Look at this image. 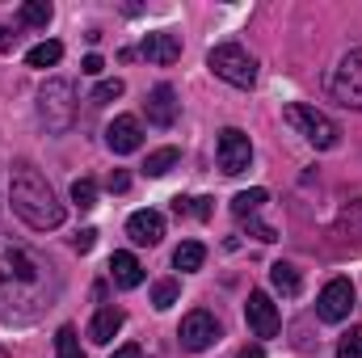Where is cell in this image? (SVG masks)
<instances>
[{"label":"cell","mask_w":362,"mask_h":358,"mask_svg":"<svg viewBox=\"0 0 362 358\" xmlns=\"http://www.w3.org/2000/svg\"><path fill=\"white\" fill-rule=\"evenodd\" d=\"M55 299H59L55 266L38 249L0 232V321L8 325L38 321Z\"/></svg>","instance_id":"obj_1"},{"label":"cell","mask_w":362,"mask_h":358,"mask_svg":"<svg viewBox=\"0 0 362 358\" xmlns=\"http://www.w3.org/2000/svg\"><path fill=\"white\" fill-rule=\"evenodd\" d=\"M8 202L17 211L21 224H30L34 232H51L64 224V202L55 198V190L34 165H17L13 181H8Z\"/></svg>","instance_id":"obj_2"},{"label":"cell","mask_w":362,"mask_h":358,"mask_svg":"<svg viewBox=\"0 0 362 358\" xmlns=\"http://www.w3.org/2000/svg\"><path fill=\"white\" fill-rule=\"evenodd\" d=\"M76 110H81V97H76V85L72 81L55 76V81L42 85V93H38V118L47 122L51 135L72 131L76 127Z\"/></svg>","instance_id":"obj_3"},{"label":"cell","mask_w":362,"mask_h":358,"mask_svg":"<svg viewBox=\"0 0 362 358\" xmlns=\"http://www.w3.org/2000/svg\"><path fill=\"white\" fill-rule=\"evenodd\" d=\"M282 118L316 148V152H329V148H337V139H341V127L325 114V110H316V105H303V101H295V105H286L282 110Z\"/></svg>","instance_id":"obj_4"},{"label":"cell","mask_w":362,"mask_h":358,"mask_svg":"<svg viewBox=\"0 0 362 358\" xmlns=\"http://www.w3.org/2000/svg\"><path fill=\"white\" fill-rule=\"evenodd\" d=\"M206 68H211L219 81L236 85V89H253V81H257V59H253L240 42H219V47H211Z\"/></svg>","instance_id":"obj_5"},{"label":"cell","mask_w":362,"mask_h":358,"mask_svg":"<svg viewBox=\"0 0 362 358\" xmlns=\"http://www.w3.org/2000/svg\"><path fill=\"white\" fill-rule=\"evenodd\" d=\"M329 89H333V97H337L346 110H362V51H350V55L337 64Z\"/></svg>","instance_id":"obj_6"},{"label":"cell","mask_w":362,"mask_h":358,"mask_svg":"<svg viewBox=\"0 0 362 358\" xmlns=\"http://www.w3.org/2000/svg\"><path fill=\"white\" fill-rule=\"evenodd\" d=\"M177 337H181V350H189V354H202V350H211L215 342H219V321L211 316V312H189L185 321H181V329H177Z\"/></svg>","instance_id":"obj_7"},{"label":"cell","mask_w":362,"mask_h":358,"mask_svg":"<svg viewBox=\"0 0 362 358\" xmlns=\"http://www.w3.org/2000/svg\"><path fill=\"white\" fill-rule=\"evenodd\" d=\"M249 161H253V144H249V135H245L240 127L219 131V169H223L228 178H236V173L249 169Z\"/></svg>","instance_id":"obj_8"},{"label":"cell","mask_w":362,"mask_h":358,"mask_svg":"<svg viewBox=\"0 0 362 358\" xmlns=\"http://www.w3.org/2000/svg\"><path fill=\"white\" fill-rule=\"evenodd\" d=\"M350 312H354V282H350V278H333V282L320 291V299H316V316L329 321V325H337V321H346Z\"/></svg>","instance_id":"obj_9"},{"label":"cell","mask_w":362,"mask_h":358,"mask_svg":"<svg viewBox=\"0 0 362 358\" xmlns=\"http://www.w3.org/2000/svg\"><path fill=\"white\" fill-rule=\"evenodd\" d=\"M245 321L253 329V337H274L282 329V316L274 308V299L266 291H249V304H245Z\"/></svg>","instance_id":"obj_10"},{"label":"cell","mask_w":362,"mask_h":358,"mask_svg":"<svg viewBox=\"0 0 362 358\" xmlns=\"http://www.w3.org/2000/svg\"><path fill=\"white\" fill-rule=\"evenodd\" d=\"M139 144H144V127H139L135 114H118V118L105 127V148H110L114 156H131Z\"/></svg>","instance_id":"obj_11"},{"label":"cell","mask_w":362,"mask_h":358,"mask_svg":"<svg viewBox=\"0 0 362 358\" xmlns=\"http://www.w3.org/2000/svg\"><path fill=\"white\" fill-rule=\"evenodd\" d=\"M333 249L337 253H362V198L350 202L333 224Z\"/></svg>","instance_id":"obj_12"},{"label":"cell","mask_w":362,"mask_h":358,"mask_svg":"<svg viewBox=\"0 0 362 358\" xmlns=\"http://www.w3.org/2000/svg\"><path fill=\"white\" fill-rule=\"evenodd\" d=\"M139 55H144L148 64L169 68V64H177V59H181V38H177V34H169V30H156V34H148V38H144Z\"/></svg>","instance_id":"obj_13"},{"label":"cell","mask_w":362,"mask_h":358,"mask_svg":"<svg viewBox=\"0 0 362 358\" xmlns=\"http://www.w3.org/2000/svg\"><path fill=\"white\" fill-rule=\"evenodd\" d=\"M177 110H181V101H177V89L173 85H156V89L148 93V122L152 127H173L177 122Z\"/></svg>","instance_id":"obj_14"},{"label":"cell","mask_w":362,"mask_h":358,"mask_svg":"<svg viewBox=\"0 0 362 358\" xmlns=\"http://www.w3.org/2000/svg\"><path fill=\"white\" fill-rule=\"evenodd\" d=\"M127 236H131L135 245H160V236H165V215H160V211H135V215L127 219Z\"/></svg>","instance_id":"obj_15"},{"label":"cell","mask_w":362,"mask_h":358,"mask_svg":"<svg viewBox=\"0 0 362 358\" xmlns=\"http://www.w3.org/2000/svg\"><path fill=\"white\" fill-rule=\"evenodd\" d=\"M110 278H114L122 291H135V287L144 282V266H139L131 253H114V258H110Z\"/></svg>","instance_id":"obj_16"},{"label":"cell","mask_w":362,"mask_h":358,"mask_svg":"<svg viewBox=\"0 0 362 358\" xmlns=\"http://www.w3.org/2000/svg\"><path fill=\"white\" fill-rule=\"evenodd\" d=\"M122 321H127V316H122V308H101V312L93 316V325H89V337L97 342V346H110V342H114V333L122 329Z\"/></svg>","instance_id":"obj_17"},{"label":"cell","mask_w":362,"mask_h":358,"mask_svg":"<svg viewBox=\"0 0 362 358\" xmlns=\"http://www.w3.org/2000/svg\"><path fill=\"white\" fill-rule=\"evenodd\" d=\"M59 59H64V47H59L55 38H47V42L30 47V55H25V64H30V68H55Z\"/></svg>","instance_id":"obj_18"},{"label":"cell","mask_w":362,"mask_h":358,"mask_svg":"<svg viewBox=\"0 0 362 358\" xmlns=\"http://www.w3.org/2000/svg\"><path fill=\"white\" fill-rule=\"evenodd\" d=\"M266 198H270V194H266L262 185H257V190H240V194L232 198V215H236V219H245V215H257V211L266 207Z\"/></svg>","instance_id":"obj_19"},{"label":"cell","mask_w":362,"mask_h":358,"mask_svg":"<svg viewBox=\"0 0 362 358\" xmlns=\"http://www.w3.org/2000/svg\"><path fill=\"white\" fill-rule=\"evenodd\" d=\"M177 161H181L177 148H156V152H148V161H144V173H148V178H165V173H169Z\"/></svg>","instance_id":"obj_20"},{"label":"cell","mask_w":362,"mask_h":358,"mask_svg":"<svg viewBox=\"0 0 362 358\" xmlns=\"http://www.w3.org/2000/svg\"><path fill=\"white\" fill-rule=\"evenodd\" d=\"M270 282H274V291H282V295H299V270L295 266H286V262H274L270 266Z\"/></svg>","instance_id":"obj_21"},{"label":"cell","mask_w":362,"mask_h":358,"mask_svg":"<svg viewBox=\"0 0 362 358\" xmlns=\"http://www.w3.org/2000/svg\"><path fill=\"white\" fill-rule=\"evenodd\" d=\"M202 262H206V249H202L198 241H185V245H177V253H173V266H177L181 274L202 270Z\"/></svg>","instance_id":"obj_22"},{"label":"cell","mask_w":362,"mask_h":358,"mask_svg":"<svg viewBox=\"0 0 362 358\" xmlns=\"http://www.w3.org/2000/svg\"><path fill=\"white\" fill-rule=\"evenodd\" d=\"M21 21L34 25V30H47V25H51V4H47V0H30V4H21Z\"/></svg>","instance_id":"obj_23"},{"label":"cell","mask_w":362,"mask_h":358,"mask_svg":"<svg viewBox=\"0 0 362 358\" xmlns=\"http://www.w3.org/2000/svg\"><path fill=\"white\" fill-rule=\"evenodd\" d=\"M55 358H85V350H81V342H76V329H72V325H64V329L55 333Z\"/></svg>","instance_id":"obj_24"},{"label":"cell","mask_w":362,"mask_h":358,"mask_svg":"<svg viewBox=\"0 0 362 358\" xmlns=\"http://www.w3.org/2000/svg\"><path fill=\"white\" fill-rule=\"evenodd\" d=\"M72 202H76L81 211H93V207H97V181L93 178H76L72 181Z\"/></svg>","instance_id":"obj_25"},{"label":"cell","mask_w":362,"mask_h":358,"mask_svg":"<svg viewBox=\"0 0 362 358\" xmlns=\"http://www.w3.org/2000/svg\"><path fill=\"white\" fill-rule=\"evenodd\" d=\"M177 304V278H160L156 287H152V308H173Z\"/></svg>","instance_id":"obj_26"},{"label":"cell","mask_w":362,"mask_h":358,"mask_svg":"<svg viewBox=\"0 0 362 358\" xmlns=\"http://www.w3.org/2000/svg\"><path fill=\"white\" fill-rule=\"evenodd\" d=\"M337 358H362V325L358 329H350V333H341V342H337Z\"/></svg>","instance_id":"obj_27"},{"label":"cell","mask_w":362,"mask_h":358,"mask_svg":"<svg viewBox=\"0 0 362 358\" xmlns=\"http://www.w3.org/2000/svg\"><path fill=\"white\" fill-rule=\"evenodd\" d=\"M122 89H127V85H122L118 76H114V81H101V85L93 89V105H105V101H114V97H122Z\"/></svg>","instance_id":"obj_28"},{"label":"cell","mask_w":362,"mask_h":358,"mask_svg":"<svg viewBox=\"0 0 362 358\" xmlns=\"http://www.w3.org/2000/svg\"><path fill=\"white\" fill-rule=\"evenodd\" d=\"M105 190H110V194H127V190H131V173H122V169H114V173L105 178Z\"/></svg>","instance_id":"obj_29"},{"label":"cell","mask_w":362,"mask_h":358,"mask_svg":"<svg viewBox=\"0 0 362 358\" xmlns=\"http://www.w3.org/2000/svg\"><path fill=\"white\" fill-rule=\"evenodd\" d=\"M93 245H97V232H93V228H81V232L72 236V249H76V253H89Z\"/></svg>","instance_id":"obj_30"},{"label":"cell","mask_w":362,"mask_h":358,"mask_svg":"<svg viewBox=\"0 0 362 358\" xmlns=\"http://www.w3.org/2000/svg\"><path fill=\"white\" fill-rule=\"evenodd\" d=\"M189 215H198V219H211V198H189Z\"/></svg>","instance_id":"obj_31"},{"label":"cell","mask_w":362,"mask_h":358,"mask_svg":"<svg viewBox=\"0 0 362 358\" xmlns=\"http://www.w3.org/2000/svg\"><path fill=\"white\" fill-rule=\"evenodd\" d=\"M101 68H105V64H101V55H85V64H81V72H85V76H101Z\"/></svg>","instance_id":"obj_32"},{"label":"cell","mask_w":362,"mask_h":358,"mask_svg":"<svg viewBox=\"0 0 362 358\" xmlns=\"http://www.w3.org/2000/svg\"><path fill=\"white\" fill-rule=\"evenodd\" d=\"M13 42H17V34H8V25L0 21V51H13Z\"/></svg>","instance_id":"obj_33"},{"label":"cell","mask_w":362,"mask_h":358,"mask_svg":"<svg viewBox=\"0 0 362 358\" xmlns=\"http://www.w3.org/2000/svg\"><path fill=\"white\" fill-rule=\"evenodd\" d=\"M110 358H144V350H139V346H118Z\"/></svg>","instance_id":"obj_34"},{"label":"cell","mask_w":362,"mask_h":358,"mask_svg":"<svg viewBox=\"0 0 362 358\" xmlns=\"http://www.w3.org/2000/svg\"><path fill=\"white\" fill-rule=\"evenodd\" d=\"M236 358H266L262 346H245V350H236Z\"/></svg>","instance_id":"obj_35"},{"label":"cell","mask_w":362,"mask_h":358,"mask_svg":"<svg viewBox=\"0 0 362 358\" xmlns=\"http://www.w3.org/2000/svg\"><path fill=\"white\" fill-rule=\"evenodd\" d=\"M0 358H8V350H4V346H0Z\"/></svg>","instance_id":"obj_36"}]
</instances>
